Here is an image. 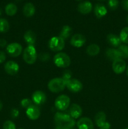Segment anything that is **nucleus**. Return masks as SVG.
Masks as SVG:
<instances>
[{"label":"nucleus","instance_id":"nucleus-1","mask_svg":"<svg viewBox=\"0 0 128 129\" xmlns=\"http://www.w3.org/2000/svg\"><path fill=\"white\" fill-rule=\"evenodd\" d=\"M55 129H72L75 122L69 114L61 112H57L54 117Z\"/></svg>","mask_w":128,"mask_h":129},{"label":"nucleus","instance_id":"nucleus-2","mask_svg":"<svg viewBox=\"0 0 128 129\" xmlns=\"http://www.w3.org/2000/svg\"><path fill=\"white\" fill-rule=\"evenodd\" d=\"M65 87L66 83L62 78H55L51 79L48 83V88L52 93H60L64 90Z\"/></svg>","mask_w":128,"mask_h":129},{"label":"nucleus","instance_id":"nucleus-3","mask_svg":"<svg viewBox=\"0 0 128 129\" xmlns=\"http://www.w3.org/2000/svg\"><path fill=\"white\" fill-rule=\"evenodd\" d=\"M54 64L60 68H68L70 65L71 60L68 54L65 52H59L54 56Z\"/></svg>","mask_w":128,"mask_h":129},{"label":"nucleus","instance_id":"nucleus-4","mask_svg":"<svg viewBox=\"0 0 128 129\" xmlns=\"http://www.w3.org/2000/svg\"><path fill=\"white\" fill-rule=\"evenodd\" d=\"M23 58L28 64H33L37 59V53L34 46H28L23 53Z\"/></svg>","mask_w":128,"mask_h":129},{"label":"nucleus","instance_id":"nucleus-5","mask_svg":"<svg viewBox=\"0 0 128 129\" xmlns=\"http://www.w3.org/2000/svg\"><path fill=\"white\" fill-rule=\"evenodd\" d=\"M48 46L50 50L52 51H61L65 47V40L60 36L53 37L50 39L48 42Z\"/></svg>","mask_w":128,"mask_h":129},{"label":"nucleus","instance_id":"nucleus-6","mask_svg":"<svg viewBox=\"0 0 128 129\" xmlns=\"http://www.w3.org/2000/svg\"><path fill=\"white\" fill-rule=\"evenodd\" d=\"M70 103V99L68 96L61 94L58 96L55 101V106L58 110L64 111L69 107Z\"/></svg>","mask_w":128,"mask_h":129},{"label":"nucleus","instance_id":"nucleus-7","mask_svg":"<svg viewBox=\"0 0 128 129\" xmlns=\"http://www.w3.org/2000/svg\"><path fill=\"white\" fill-rule=\"evenodd\" d=\"M23 47L21 44L16 42L11 43L7 45L6 51L7 53L13 57H16L19 56L22 52Z\"/></svg>","mask_w":128,"mask_h":129},{"label":"nucleus","instance_id":"nucleus-8","mask_svg":"<svg viewBox=\"0 0 128 129\" xmlns=\"http://www.w3.org/2000/svg\"><path fill=\"white\" fill-rule=\"evenodd\" d=\"M66 87L70 91L73 93H78L82 89V83L77 79H70L65 81Z\"/></svg>","mask_w":128,"mask_h":129},{"label":"nucleus","instance_id":"nucleus-9","mask_svg":"<svg viewBox=\"0 0 128 129\" xmlns=\"http://www.w3.org/2000/svg\"><path fill=\"white\" fill-rule=\"evenodd\" d=\"M112 70L115 74H122L124 73L126 68L125 62L121 58L116 59L112 62Z\"/></svg>","mask_w":128,"mask_h":129},{"label":"nucleus","instance_id":"nucleus-10","mask_svg":"<svg viewBox=\"0 0 128 129\" xmlns=\"http://www.w3.org/2000/svg\"><path fill=\"white\" fill-rule=\"evenodd\" d=\"M85 42H86V39H85L84 35L80 34H74L72 37L70 42L72 46L79 48L82 47L85 43Z\"/></svg>","mask_w":128,"mask_h":129},{"label":"nucleus","instance_id":"nucleus-11","mask_svg":"<svg viewBox=\"0 0 128 129\" xmlns=\"http://www.w3.org/2000/svg\"><path fill=\"white\" fill-rule=\"evenodd\" d=\"M20 69L19 65L15 61L9 60L5 64V70L9 75L14 76L17 74Z\"/></svg>","mask_w":128,"mask_h":129},{"label":"nucleus","instance_id":"nucleus-12","mask_svg":"<svg viewBox=\"0 0 128 129\" xmlns=\"http://www.w3.org/2000/svg\"><path fill=\"white\" fill-rule=\"evenodd\" d=\"M26 114L27 117L31 120H37L40 116V111L38 107L33 104L26 109Z\"/></svg>","mask_w":128,"mask_h":129},{"label":"nucleus","instance_id":"nucleus-13","mask_svg":"<svg viewBox=\"0 0 128 129\" xmlns=\"http://www.w3.org/2000/svg\"><path fill=\"white\" fill-rule=\"evenodd\" d=\"M32 100L36 105H43L46 102V96L45 93L41 91H36L32 94Z\"/></svg>","mask_w":128,"mask_h":129},{"label":"nucleus","instance_id":"nucleus-14","mask_svg":"<svg viewBox=\"0 0 128 129\" xmlns=\"http://www.w3.org/2000/svg\"><path fill=\"white\" fill-rule=\"evenodd\" d=\"M78 129H94V123L91 119L87 117H82L77 122Z\"/></svg>","mask_w":128,"mask_h":129},{"label":"nucleus","instance_id":"nucleus-15","mask_svg":"<svg viewBox=\"0 0 128 129\" xmlns=\"http://www.w3.org/2000/svg\"><path fill=\"white\" fill-rule=\"evenodd\" d=\"M92 10V5L89 1L80 3L78 5V11L82 15H87Z\"/></svg>","mask_w":128,"mask_h":129},{"label":"nucleus","instance_id":"nucleus-16","mask_svg":"<svg viewBox=\"0 0 128 129\" xmlns=\"http://www.w3.org/2000/svg\"><path fill=\"white\" fill-rule=\"evenodd\" d=\"M82 114V109L80 105L74 103L69 108V115L74 119L79 118Z\"/></svg>","mask_w":128,"mask_h":129},{"label":"nucleus","instance_id":"nucleus-17","mask_svg":"<svg viewBox=\"0 0 128 129\" xmlns=\"http://www.w3.org/2000/svg\"><path fill=\"white\" fill-rule=\"evenodd\" d=\"M107 41L108 44L113 47H119L121 45V40L120 37L113 34H108L107 36Z\"/></svg>","mask_w":128,"mask_h":129},{"label":"nucleus","instance_id":"nucleus-18","mask_svg":"<svg viewBox=\"0 0 128 129\" xmlns=\"http://www.w3.org/2000/svg\"><path fill=\"white\" fill-rule=\"evenodd\" d=\"M24 40L28 46H33L36 40V34L31 30H28L24 35Z\"/></svg>","mask_w":128,"mask_h":129},{"label":"nucleus","instance_id":"nucleus-19","mask_svg":"<svg viewBox=\"0 0 128 129\" xmlns=\"http://www.w3.org/2000/svg\"><path fill=\"white\" fill-rule=\"evenodd\" d=\"M94 13L97 18H101L107 13V10L102 4H97L94 7Z\"/></svg>","mask_w":128,"mask_h":129},{"label":"nucleus","instance_id":"nucleus-20","mask_svg":"<svg viewBox=\"0 0 128 129\" xmlns=\"http://www.w3.org/2000/svg\"><path fill=\"white\" fill-rule=\"evenodd\" d=\"M35 6L31 3H27L24 6L23 12L26 17H31L35 13Z\"/></svg>","mask_w":128,"mask_h":129},{"label":"nucleus","instance_id":"nucleus-21","mask_svg":"<svg viewBox=\"0 0 128 129\" xmlns=\"http://www.w3.org/2000/svg\"><path fill=\"white\" fill-rule=\"evenodd\" d=\"M94 120H95V123L96 125L100 128L102 126L104 125L106 122V115L103 112H98L95 115Z\"/></svg>","mask_w":128,"mask_h":129},{"label":"nucleus","instance_id":"nucleus-22","mask_svg":"<svg viewBox=\"0 0 128 129\" xmlns=\"http://www.w3.org/2000/svg\"><path fill=\"white\" fill-rule=\"evenodd\" d=\"M105 56L109 60L111 61H114L116 59L120 58V54L117 49H108L105 52Z\"/></svg>","mask_w":128,"mask_h":129},{"label":"nucleus","instance_id":"nucleus-23","mask_svg":"<svg viewBox=\"0 0 128 129\" xmlns=\"http://www.w3.org/2000/svg\"><path fill=\"white\" fill-rule=\"evenodd\" d=\"M86 52L90 56H95L100 52V47L97 44H92L87 47Z\"/></svg>","mask_w":128,"mask_h":129},{"label":"nucleus","instance_id":"nucleus-24","mask_svg":"<svg viewBox=\"0 0 128 129\" xmlns=\"http://www.w3.org/2000/svg\"><path fill=\"white\" fill-rule=\"evenodd\" d=\"M72 34V28L69 25H65L61 28L59 36L65 40L69 39Z\"/></svg>","mask_w":128,"mask_h":129},{"label":"nucleus","instance_id":"nucleus-25","mask_svg":"<svg viewBox=\"0 0 128 129\" xmlns=\"http://www.w3.org/2000/svg\"><path fill=\"white\" fill-rule=\"evenodd\" d=\"M18 8L14 3H9L5 7V13L10 16H13L16 13Z\"/></svg>","mask_w":128,"mask_h":129},{"label":"nucleus","instance_id":"nucleus-26","mask_svg":"<svg viewBox=\"0 0 128 129\" xmlns=\"http://www.w3.org/2000/svg\"><path fill=\"white\" fill-rule=\"evenodd\" d=\"M121 59L128 58V46L126 45H120L117 49Z\"/></svg>","mask_w":128,"mask_h":129},{"label":"nucleus","instance_id":"nucleus-27","mask_svg":"<svg viewBox=\"0 0 128 129\" xmlns=\"http://www.w3.org/2000/svg\"><path fill=\"white\" fill-rule=\"evenodd\" d=\"M10 29V24L7 20L0 18V32H7Z\"/></svg>","mask_w":128,"mask_h":129},{"label":"nucleus","instance_id":"nucleus-28","mask_svg":"<svg viewBox=\"0 0 128 129\" xmlns=\"http://www.w3.org/2000/svg\"><path fill=\"white\" fill-rule=\"evenodd\" d=\"M119 37L122 42L128 44V26H125L122 29L120 32Z\"/></svg>","mask_w":128,"mask_h":129},{"label":"nucleus","instance_id":"nucleus-29","mask_svg":"<svg viewBox=\"0 0 128 129\" xmlns=\"http://www.w3.org/2000/svg\"><path fill=\"white\" fill-rule=\"evenodd\" d=\"M119 0H108V6L111 10H115L119 6Z\"/></svg>","mask_w":128,"mask_h":129},{"label":"nucleus","instance_id":"nucleus-30","mask_svg":"<svg viewBox=\"0 0 128 129\" xmlns=\"http://www.w3.org/2000/svg\"><path fill=\"white\" fill-rule=\"evenodd\" d=\"M3 129H16V125L12 121L6 120L4 122Z\"/></svg>","mask_w":128,"mask_h":129},{"label":"nucleus","instance_id":"nucleus-31","mask_svg":"<svg viewBox=\"0 0 128 129\" xmlns=\"http://www.w3.org/2000/svg\"><path fill=\"white\" fill-rule=\"evenodd\" d=\"M32 105V102L30 99H28V98H24V99H23L21 101V105L23 108H25L27 109L28 107H30Z\"/></svg>","mask_w":128,"mask_h":129},{"label":"nucleus","instance_id":"nucleus-32","mask_svg":"<svg viewBox=\"0 0 128 129\" xmlns=\"http://www.w3.org/2000/svg\"><path fill=\"white\" fill-rule=\"evenodd\" d=\"M39 58L41 61H47L50 59V55L47 53H41L39 55Z\"/></svg>","mask_w":128,"mask_h":129},{"label":"nucleus","instance_id":"nucleus-33","mask_svg":"<svg viewBox=\"0 0 128 129\" xmlns=\"http://www.w3.org/2000/svg\"><path fill=\"white\" fill-rule=\"evenodd\" d=\"M71 76H72V73H70V71H65L63 73V74L62 78L65 81H66L71 79Z\"/></svg>","mask_w":128,"mask_h":129},{"label":"nucleus","instance_id":"nucleus-34","mask_svg":"<svg viewBox=\"0 0 128 129\" xmlns=\"http://www.w3.org/2000/svg\"><path fill=\"white\" fill-rule=\"evenodd\" d=\"M19 114H20V112L16 108H13L11 111V116L12 118H15L16 117H18L19 116Z\"/></svg>","mask_w":128,"mask_h":129},{"label":"nucleus","instance_id":"nucleus-35","mask_svg":"<svg viewBox=\"0 0 128 129\" xmlns=\"http://www.w3.org/2000/svg\"><path fill=\"white\" fill-rule=\"evenodd\" d=\"M6 58V54L3 51H0V64L5 62Z\"/></svg>","mask_w":128,"mask_h":129},{"label":"nucleus","instance_id":"nucleus-36","mask_svg":"<svg viewBox=\"0 0 128 129\" xmlns=\"http://www.w3.org/2000/svg\"><path fill=\"white\" fill-rule=\"evenodd\" d=\"M122 7L126 11H128V0H122L121 2Z\"/></svg>","mask_w":128,"mask_h":129},{"label":"nucleus","instance_id":"nucleus-37","mask_svg":"<svg viewBox=\"0 0 128 129\" xmlns=\"http://www.w3.org/2000/svg\"><path fill=\"white\" fill-rule=\"evenodd\" d=\"M7 45V42L5 39H0V47H5Z\"/></svg>","mask_w":128,"mask_h":129},{"label":"nucleus","instance_id":"nucleus-38","mask_svg":"<svg viewBox=\"0 0 128 129\" xmlns=\"http://www.w3.org/2000/svg\"><path fill=\"white\" fill-rule=\"evenodd\" d=\"M110 124L109 122H106L105 123V124L103 126H102L101 127H100L99 129H110Z\"/></svg>","mask_w":128,"mask_h":129},{"label":"nucleus","instance_id":"nucleus-39","mask_svg":"<svg viewBox=\"0 0 128 129\" xmlns=\"http://www.w3.org/2000/svg\"><path fill=\"white\" fill-rule=\"evenodd\" d=\"M3 105L2 102H1V100H0V111L3 109Z\"/></svg>","mask_w":128,"mask_h":129},{"label":"nucleus","instance_id":"nucleus-40","mask_svg":"<svg viewBox=\"0 0 128 129\" xmlns=\"http://www.w3.org/2000/svg\"><path fill=\"white\" fill-rule=\"evenodd\" d=\"M126 74H127V77H128V66H127V70H126Z\"/></svg>","mask_w":128,"mask_h":129},{"label":"nucleus","instance_id":"nucleus-41","mask_svg":"<svg viewBox=\"0 0 128 129\" xmlns=\"http://www.w3.org/2000/svg\"><path fill=\"white\" fill-rule=\"evenodd\" d=\"M126 21H127V23H128V15L127 16V17H126Z\"/></svg>","mask_w":128,"mask_h":129},{"label":"nucleus","instance_id":"nucleus-42","mask_svg":"<svg viewBox=\"0 0 128 129\" xmlns=\"http://www.w3.org/2000/svg\"><path fill=\"white\" fill-rule=\"evenodd\" d=\"M1 14H2V10H1V9L0 8V15H1Z\"/></svg>","mask_w":128,"mask_h":129},{"label":"nucleus","instance_id":"nucleus-43","mask_svg":"<svg viewBox=\"0 0 128 129\" xmlns=\"http://www.w3.org/2000/svg\"><path fill=\"white\" fill-rule=\"evenodd\" d=\"M99 1H106V0H99Z\"/></svg>","mask_w":128,"mask_h":129},{"label":"nucleus","instance_id":"nucleus-44","mask_svg":"<svg viewBox=\"0 0 128 129\" xmlns=\"http://www.w3.org/2000/svg\"><path fill=\"white\" fill-rule=\"evenodd\" d=\"M76 1H81V0H76Z\"/></svg>","mask_w":128,"mask_h":129},{"label":"nucleus","instance_id":"nucleus-45","mask_svg":"<svg viewBox=\"0 0 128 129\" xmlns=\"http://www.w3.org/2000/svg\"><path fill=\"white\" fill-rule=\"evenodd\" d=\"M125 129H128V127H127V128H125Z\"/></svg>","mask_w":128,"mask_h":129},{"label":"nucleus","instance_id":"nucleus-46","mask_svg":"<svg viewBox=\"0 0 128 129\" xmlns=\"http://www.w3.org/2000/svg\"><path fill=\"white\" fill-rule=\"evenodd\" d=\"M19 129H24V128H19Z\"/></svg>","mask_w":128,"mask_h":129},{"label":"nucleus","instance_id":"nucleus-47","mask_svg":"<svg viewBox=\"0 0 128 129\" xmlns=\"http://www.w3.org/2000/svg\"><path fill=\"white\" fill-rule=\"evenodd\" d=\"M17 1H20V0H17Z\"/></svg>","mask_w":128,"mask_h":129},{"label":"nucleus","instance_id":"nucleus-48","mask_svg":"<svg viewBox=\"0 0 128 129\" xmlns=\"http://www.w3.org/2000/svg\"><path fill=\"white\" fill-rule=\"evenodd\" d=\"M72 129H74V128H72Z\"/></svg>","mask_w":128,"mask_h":129}]
</instances>
